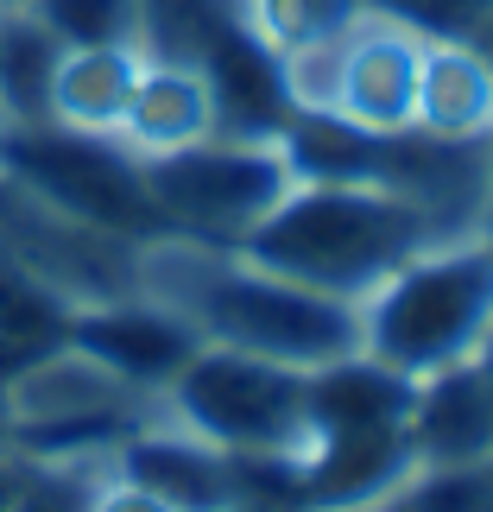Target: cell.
<instances>
[{
  "mask_svg": "<svg viewBox=\"0 0 493 512\" xmlns=\"http://www.w3.org/2000/svg\"><path fill=\"white\" fill-rule=\"evenodd\" d=\"M19 481H26V456H19V449H0V512H7Z\"/></svg>",
  "mask_w": 493,
  "mask_h": 512,
  "instance_id": "23",
  "label": "cell"
},
{
  "mask_svg": "<svg viewBox=\"0 0 493 512\" xmlns=\"http://www.w3.org/2000/svg\"><path fill=\"white\" fill-rule=\"evenodd\" d=\"M298 184L279 140H241V133H203V140L146 159V190L165 234L209 247H234L279 196Z\"/></svg>",
  "mask_w": 493,
  "mask_h": 512,
  "instance_id": "7",
  "label": "cell"
},
{
  "mask_svg": "<svg viewBox=\"0 0 493 512\" xmlns=\"http://www.w3.org/2000/svg\"><path fill=\"white\" fill-rule=\"evenodd\" d=\"M57 57H64V38L32 7L0 13V127H45L51 121Z\"/></svg>",
  "mask_w": 493,
  "mask_h": 512,
  "instance_id": "16",
  "label": "cell"
},
{
  "mask_svg": "<svg viewBox=\"0 0 493 512\" xmlns=\"http://www.w3.org/2000/svg\"><path fill=\"white\" fill-rule=\"evenodd\" d=\"M0 177L32 190L38 203L76 215L89 228L159 241L165 222L146 190V159L121 146L114 133H76V127H0Z\"/></svg>",
  "mask_w": 493,
  "mask_h": 512,
  "instance_id": "6",
  "label": "cell"
},
{
  "mask_svg": "<svg viewBox=\"0 0 493 512\" xmlns=\"http://www.w3.org/2000/svg\"><path fill=\"white\" fill-rule=\"evenodd\" d=\"M361 354L405 380L475 361L493 336V241L456 234L392 266L361 304Z\"/></svg>",
  "mask_w": 493,
  "mask_h": 512,
  "instance_id": "3",
  "label": "cell"
},
{
  "mask_svg": "<svg viewBox=\"0 0 493 512\" xmlns=\"http://www.w3.org/2000/svg\"><path fill=\"white\" fill-rule=\"evenodd\" d=\"M152 411L159 405H152L140 386H127L121 373H108L76 342H57V348L38 354V361L13 367L7 380H0L7 449H19L26 462H76V456L108 462Z\"/></svg>",
  "mask_w": 493,
  "mask_h": 512,
  "instance_id": "4",
  "label": "cell"
},
{
  "mask_svg": "<svg viewBox=\"0 0 493 512\" xmlns=\"http://www.w3.org/2000/svg\"><path fill=\"white\" fill-rule=\"evenodd\" d=\"M468 45H481V57H487V64H493V13L481 19V32H475V38H468Z\"/></svg>",
  "mask_w": 493,
  "mask_h": 512,
  "instance_id": "25",
  "label": "cell"
},
{
  "mask_svg": "<svg viewBox=\"0 0 493 512\" xmlns=\"http://www.w3.org/2000/svg\"><path fill=\"white\" fill-rule=\"evenodd\" d=\"M140 64H146L140 45H64L57 76H51V121L76 127V133H114L121 140Z\"/></svg>",
  "mask_w": 493,
  "mask_h": 512,
  "instance_id": "15",
  "label": "cell"
},
{
  "mask_svg": "<svg viewBox=\"0 0 493 512\" xmlns=\"http://www.w3.org/2000/svg\"><path fill=\"white\" fill-rule=\"evenodd\" d=\"M140 247L146 241L89 228L64 209L38 203L13 177H0V260L38 279L45 291H57L70 310L140 291Z\"/></svg>",
  "mask_w": 493,
  "mask_h": 512,
  "instance_id": "8",
  "label": "cell"
},
{
  "mask_svg": "<svg viewBox=\"0 0 493 512\" xmlns=\"http://www.w3.org/2000/svg\"><path fill=\"white\" fill-rule=\"evenodd\" d=\"M418 475L411 430L399 424H361V430H323L298 449V500L304 512H373Z\"/></svg>",
  "mask_w": 493,
  "mask_h": 512,
  "instance_id": "9",
  "label": "cell"
},
{
  "mask_svg": "<svg viewBox=\"0 0 493 512\" xmlns=\"http://www.w3.org/2000/svg\"><path fill=\"white\" fill-rule=\"evenodd\" d=\"M367 7L411 26L430 45V38H475L481 19L493 13V0H367Z\"/></svg>",
  "mask_w": 493,
  "mask_h": 512,
  "instance_id": "21",
  "label": "cell"
},
{
  "mask_svg": "<svg viewBox=\"0 0 493 512\" xmlns=\"http://www.w3.org/2000/svg\"><path fill=\"white\" fill-rule=\"evenodd\" d=\"M7 7H26V0H0V13H7Z\"/></svg>",
  "mask_w": 493,
  "mask_h": 512,
  "instance_id": "28",
  "label": "cell"
},
{
  "mask_svg": "<svg viewBox=\"0 0 493 512\" xmlns=\"http://www.w3.org/2000/svg\"><path fill=\"white\" fill-rule=\"evenodd\" d=\"M418 468H468L493 456V392L481 361H456L443 373L411 380V411H405Z\"/></svg>",
  "mask_w": 493,
  "mask_h": 512,
  "instance_id": "12",
  "label": "cell"
},
{
  "mask_svg": "<svg viewBox=\"0 0 493 512\" xmlns=\"http://www.w3.org/2000/svg\"><path fill=\"white\" fill-rule=\"evenodd\" d=\"M481 234L493 241V159H487V203H481Z\"/></svg>",
  "mask_w": 493,
  "mask_h": 512,
  "instance_id": "24",
  "label": "cell"
},
{
  "mask_svg": "<svg viewBox=\"0 0 493 512\" xmlns=\"http://www.w3.org/2000/svg\"><path fill=\"white\" fill-rule=\"evenodd\" d=\"M215 512H260V506H247V500H228V506H215Z\"/></svg>",
  "mask_w": 493,
  "mask_h": 512,
  "instance_id": "27",
  "label": "cell"
},
{
  "mask_svg": "<svg viewBox=\"0 0 493 512\" xmlns=\"http://www.w3.org/2000/svg\"><path fill=\"white\" fill-rule=\"evenodd\" d=\"M373 512H493V456L468 468H418Z\"/></svg>",
  "mask_w": 493,
  "mask_h": 512,
  "instance_id": "18",
  "label": "cell"
},
{
  "mask_svg": "<svg viewBox=\"0 0 493 512\" xmlns=\"http://www.w3.org/2000/svg\"><path fill=\"white\" fill-rule=\"evenodd\" d=\"M304 399H310L304 367L203 342L165 380V392L152 405H159V418L228 449V456H298L310 437Z\"/></svg>",
  "mask_w": 493,
  "mask_h": 512,
  "instance_id": "5",
  "label": "cell"
},
{
  "mask_svg": "<svg viewBox=\"0 0 493 512\" xmlns=\"http://www.w3.org/2000/svg\"><path fill=\"white\" fill-rule=\"evenodd\" d=\"M70 336V304L0 260V380Z\"/></svg>",
  "mask_w": 493,
  "mask_h": 512,
  "instance_id": "17",
  "label": "cell"
},
{
  "mask_svg": "<svg viewBox=\"0 0 493 512\" xmlns=\"http://www.w3.org/2000/svg\"><path fill=\"white\" fill-rule=\"evenodd\" d=\"M475 361H481V373H487V392H493V336H487V348L475 354Z\"/></svg>",
  "mask_w": 493,
  "mask_h": 512,
  "instance_id": "26",
  "label": "cell"
},
{
  "mask_svg": "<svg viewBox=\"0 0 493 512\" xmlns=\"http://www.w3.org/2000/svg\"><path fill=\"white\" fill-rule=\"evenodd\" d=\"M64 45H140V0H26Z\"/></svg>",
  "mask_w": 493,
  "mask_h": 512,
  "instance_id": "19",
  "label": "cell"
},
{
  "mask_svg": "<svg viewBox=\"0 0 493 512\" xmlns=\"http://www.w3.org/2000/svg\"><path fill=\"white\" fill-rule=\"evenodd\" d=\"M215 133V102L196 64H171V57H146L140 83H133L127 121H121V146H133L140 159H159L190 140Z\"/></svg>",
  "mask_w": 493,
  "mask_h": 512,
  "instance_id": "14",
  "label": "cell"
},
{
  "mask_svg": "<svg viewBox=\"0 0 493 512\" xmlns=\"http://www.w3.org/2000/svg\"><path fill=\"white\" fill-rule=\"evenodd\" d=\"M83 354H95L108 373H121L127 386H140L146 399H159L165 380L190 361L203 336L177 317L171 304L146 298V291H127V298H102V304H76L70 310V336Z\"/></svg>",
  "mask_w": 493,
  "mask_h": 512,
  "instance_id": "10",
  "label": "cell"
},
{
  "mask_svg": "<svg viewBox=\"0 0 493 512\" xmlns=\"http://www.w3.org/2000/svg\"><path fill=\"white\" fill-rule=\"evenodd\" d=\"M430 241H437V228L380 184H291L234 241V253L310 291L361 304L392 266H405Z\"/></svg>",
  "mask_w": 493,
  "mask_h": 512,
  "instance_id": "2",
  "label": "cell"
},
{
  "mask_svg": "<svg viewBox=\"0 0 493 512\" xmlns=\"http://www.w3.org/2000/svg\"><path fill=\"white\" fill-rule=\"evenodd\" d=\"M108 462L76 456V462H26V481L13 487L7 512H89Z\"/></svg>",
  "mask_w": 493,
  "mask_h": 512,
  "instance_id": "20",
  "label": "cell"
},
{
  "mask_svg": "<svg viewBox=\"0 0 493 512\" xmlns=\"http://www.w3.org/2000/svg\"><path fill=\"white\" fill-rule=\"evenodd\" d=\"M108 475L146 487V494H159L177 512H215V506L234 500L228 449L190 437V430H177L171 418H159V411H152V418L108 456Z\"/></svg>",
  "mask_w": 493,
  "mask_h": 512,
  "instance_id": "11",
  "label": "cell"
},
{
  "mask_svg": "<svg viewBox=\"0 0 493 512\" xmlns=\"http://www.w3.org/2000/svg\"><path fill=\"white\" fill-rule=\"evenodd\" d=\"M140 291L171 304L203 342L266 354V361L317 373L361 348V310L348 298L310 291L272 266H253L234 247L159 234L140 247Z\"/></svg>",
  "mask_w": 493,
  "mask_h": 512,
  "instance_id": "1",
  "label": "cell"
},
{
  "mask_svg": "<svg viewBox=\"0 0 493 512\" xmlns=\"http://www.w3.org/2000/svg\"><path fill=\"white\" fill-rule=\"evenodd\" d=\"M411 127L443 140H493V64L468 38H430L418 64Z\"/></svg>",
  "mask_w": 493,
  "mask_h": 512,
  "instance_id": "13",
  "label": "cell"
},
{
  "mask_svg": "<svg viewBox=\"0 0 493 512\" xmlns=\"http://www.w3.org/2000/svg\"><path fill=\"white\" fill-rule=\"evenodd\" d=\"M89 512H177V506H165L159 494H146V487H133V481H121V475H102Z\"/></svg>",
  "mask_w": 493,
  "mask_h": 512,
  "instance_id": "22",
  "label": "cell"
}]
</instances>
